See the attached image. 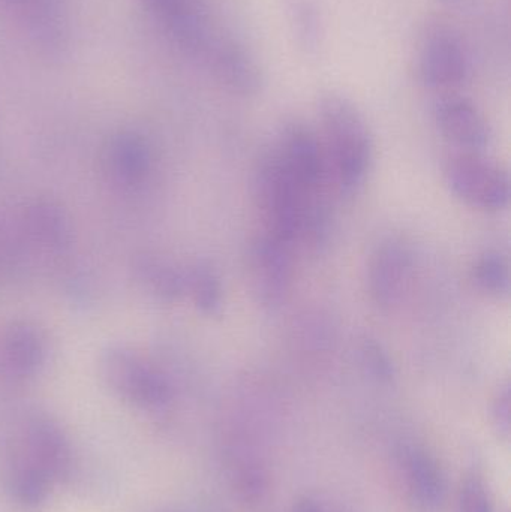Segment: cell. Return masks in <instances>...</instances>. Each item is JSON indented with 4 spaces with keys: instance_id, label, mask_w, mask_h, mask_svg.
<instances>
[{
    "instance_id": "6da1fadb",
    "label": "cell",
    "mask_w": 511,
    "mask_h": 512,
    "mask_svg": "<svg viewBox=\"0 0 511 512\" xmlns=\"http://www.w3.org/2000/svg\"><path fill=\"white\" fill-rule=\"evenodd\" d=\"M317 108L327 171L342 194H357L368 182L374 167L371 128L359 107L344 93L335 90L323 93Z\"/></svg>"
},
{
    "instance_id": "7a4b0ae2",
    "label": "cell",
    "mask_w": 511,
    "mask_h": 512,
    "mask_svg": "<svg viewBox=\"0 0 511 512\" xmlns=\"http://www.w3.org/2000/svg\"><path fill=\"white\" fill-rule=\"evenodd\" d=\"M254 198L264 221V233L290 246L299 242L309 209L318 201L297 185L272 146L255 165Z\"/></svg>"
},
{
    "instance_id": "3957f363",
    "label": "cell",
    "mask_w": 511,
    "mask_h": 512,
    "mask_svg": "<svg viewBox=\"0 0 511 512\" xmlns=\"http://www.w3.org/2000/svg\"><path fill=\"white\" fill-rule=\"evenodd\" d=\"M417 77L426 89L450 92L470 78V53L458 30L441 20L426 21L417 41Z\"/></svg>"
},
{
    "instance_id": "277c9868",
    "label": "cell",
    "mask_w": 511,
    "mask_h": 512,
    "mask_svg": "<svg viewBox=\"0 0 511 512\" xmlns=\"http://www.w3.org/2000/svg\"><path fill=\"white\" fill-rule=\"evenodd\" d=\"M443 174L447 188L467 206L489 213L509 207V173L483 153L458 152L447 156Z\"/></svg>"
},
{
    "instance_id": "5b68a950",
    "label": "cell",
    "mask_w": 511,
    "mask_h": 512,
    "mask_svg": "<svg viewBox=\"0 0 511 512\" xmlns=\"http://www.w3.org/2000/svg\"><path fill=\"white\" fill-rule=\"evenodd\" d=\"M101 372L120 397L140 408L161 409L171 402L165 376L131 349H108L101 358Z\"/></svg>"
},
{
    "instance_id": "8992f818",
    "label": "cell",
    "mask_w": 511,
    "mask_h": 512,
    "mask_svg": "<svg viewBox=\"0 0 511 512\" xmlns=\"http://www.w3.org/2000/svg\"><path fill=\"white\" fill-rule=\"evenodd\" d=\"M293 246L263 233L249 245V288L261 309L275 312L287 301L293 283Z\"/></svg>"
},
{
    "instance_id": "52a82bcc",
    "label": "cell",
    "mask_w": 511,
    "mask_h": 512,
    "mask_svg": "<svg viewBox=\"0 0 511 512\" xmlns=\"http://www.w3.org/2000/svg\"><path fill=\"white\" fill-rule=\"evenodd\" d=\"M8 441L53 483L71 477L74 468L71 444L59 424L47 415H30Z\"/></svg>"
},
{
    "instance_id": "ba28073f",
    "label": "cell",
    "mask_w": 511,
    "mask_h": 512,
    "mask_svg": "<svg viewBox=\"0 0 511 512\" xmlns=\"http://www.w3.org/2000/svg\"><path fill=\"white\" fill-rule=\"evenodd\" d=\"M272 149L297 185L306 194L318 197L329 171L317 134L300 120H288L279 129Z\"/></svg>"
},
{
    "instance_id": "9c48e42d",
    "label": "cell",
    "mask_w": 511,
    "mask_h": 512,
    "mask_svg": "<svg viewBox=\"0 0 511 512\" xmlns=\"http://www.w3.org/2000/svg\"><path fill=\"white\" fill-rule=\"evenodd\" d=\"M165 32L192 56L209 59L222 33H216L200 0H143Z\"/></svg>"
},
{
    "instance_id": "30bf717a",
    "label": "cell",
    "mask_w": 511,
    "mask_h": 512,
    "mask_svg": "<svg viewBox=\"0 0 511 512\" xmlns=\"http://www.w3.org/2000/svg\"><path fill=\"white\" fill-rule=\"evenodd\" d=\"M413 270V252L398 237L384 239L368 261L366 288L375 306L389 310L401 300Z\"/></svg>"
},
{
    "instance_id": "8fae6325",
    "label": "cell",
    "mask_w": 511,
    "mask_h": 512,
    "mask_svg": "<svg viewBox=\"0 0 511 512\" xmlns=\"http://www.w3.org/2000/svg\"><path fill=\"white\" fill-rule=\"evenodd\" d=\"M438 131L459 152L483 153L491 147V125L483 111L465 96L447 93L434 107Z\"/></svg>"
},
{
    "instance_id": "7c38bea8",
    "label": "cell",
    "mask_w": 511,
    "mask_h": 512,
    "mask_svg": "<svg viewBox=\"0 0 511 512\" xmlns=\"http://www.w3.org/2000/svg\"><path fill=\"white\" fill-rule=\"evenodd\" d=\"M399 475L407 495L419 510L435 512L446 499V478L437 459L417 444H404L396 453Z\"/></svg>"
},
{
    "instance_id": "4fadbf2b",
    "label": "cell",
    "mask_w": 511,
    "mask_h": 512,
    "mask_svg": "<svg viewBox=\"0 0 511 512\" xmlns=\"http://www.w3.org/2000/svg\"><path fill=\"white\" fill-rule=\"evenodd\" d=\"M216 78L231 92L252 96L261 89L263 77L251 51L231 35H222L207 59Z\"/></svg>"
},
{
    "instance_id": "5bb4252c",
    "label": "cell",
    "mask_w": 511,
    "mask_h": 512,
    "mask_svg": "<svg viewBox=\"0 0 511 512\" xmlns=\"http://www.w3.org/2000/svg\"><path fill=\"white\" fill-rule=\"evenodd\" d=\"M45 361V339L35 325H12L0 345V370L12 381H26Z\"/></svg>"
},
{
    "instance_id": "9a60e30c",
    "label": "cell",
    "mask_w": 511,
    "mask_h": 512,
    "mask_svg": "<svg viewBox=\"0 0 511 512\" xmlns=\"http://www.w3.org/2000/svg\"><path fill=\"white\" fill-rule=\"evenodd\" d=\"M234 489L240 501L254 512L269 510L273 499L272 477L266 463L251 450H240L233 460Z\"/></svg>"
},
{
    "instance_id": "2e32d148",
    "label": "cell",
    "mask_w": 511,
    "mask_h": 512,
    "mask_svg": "<svg viewBox=\"0 0 511 512\" xmlns=\"http://www.w3.org/2000/svg\"><path fill=\"white\" fill-rule=\"evenodd\" d=\"M108 171L117 182L137 185L146 179L150 171L149 146L143 138L123 134L111 141L107 150Z\"/></svg>"
},
{
    "instance_id": "e0dca14e",
    "label": "cell",
    "mask_w": 511,
    "mask_h": 512,
    "mask_svg": "<svg viewBox=\"0 0 511 512\" xmlns=\"http://www.w3.org/2000/svg\"><path fill=\"white\" fill-rule=\"evenodd\" d=\"M285 15L297 47L309 56L321 50L326 36L317 0H284Z\"/></svg>"
},
{
    "instance_id": "ac0fdd59",
    "label": "cell",
    "mask_w": 511,
    "mask_h": 512,
    "mask_svg": "<svg viewBox=\"0 0 511 512\" xmlns=\"http://www.w3.org/2000/svg\"><path fill=\"white\" fill-rule=\"evenodd\" d=\"M185 274V294L192 298L195 307L206 316L221 315L224 289L218 271L207 262H197Z\"/></svg>"
},
{
    "instance_id": "d6986e66",
    "label": "cell",
    "mask_w": 511,
    "mask_h": 512,
    "mask_svg": "<svg viewBox=\"0 0 511 512\" xmlns=\"http://www.w3.org/2000/svg\"><path fill=\"white\" fill-rule=\"evenodd\" d=\"M471 280L488 297L506 300L511 292L509 259L498 251L483 252L471 265Z\"/></svg>"
},
{
    "instance_id": "ffe728a7",
    "label": "cell",
    "mask_w": 511,
    "mask_h": 512,
    "mask_svg": "<svg viewBox=\"0 0 511 512\" xmlns=\"http://www.w3.org/2000/svg\"><path fill=\"white\" fill-rule=\"evenodd\" d=\"M137 268L144 285L164 300H177L185 294V271L177 270L173 265L155 258L141 259Z\"/></svg>"
},
{
    "instance_id": "44dd1931",
    "label": "cell",
    "mask_w": 511,
    "mask_h": 512,
    "mask_svg": "<svg viewBox=\"0 0 511 512\" xmlns=\"http://www.w3.org/2000/svg\"><path fill=\"white\" fill-rule=\"evenodd\" d=\"M33 233L44 245L62 248L69 242V225L59 207L53 204H38L30 215Z\"/></svg>"
},
{
    "instance_id": "7402d4cb",
    "label": "cell",
    "mask_w": 511,
    "mask_h": 512,
    "mask_svg": "<svg viewBox=\"0 0 511 512\" xmlns=\"http://www.w3.org/2000/svg\"><path fill=\"white\" fill-rule=\"evenodd\" d=\"M360 364L372 379L381 384H390L395 379L396 369L383 343L365 336L359 343Z\"/></svg>"
},
{
    "instance_id": "603a6c76",
    "label": "cell",
    "mask_w": 511,
    "mask_h": 512,
    "mask_svg": "<svg viewBox=\"0 0 511 512\" xmlns=\"http://www.w3.org/2000/svg\"><path fill=\"white\" fill-rule=\"evenodd\" d=\"M459 512H495L491 493L479 472L465 478L459 493Z\"/></svg>"
},
{
    "instance_id": "cb8c5ba5",
    "label": "cell",
    "mask_w": 511,
    "mask_h": 512,
    "mask_svg": "<svg viewBox=\"0 0 511 512\" xmlns=\"http://www.w3.org/2000/svg\"><path fill=\"white\" fill-rule=\"evenodd\" d=\"M492 426L500 438L509 439L511 433V385L503 382L495 393L491 408Z\"/></svg>"
},
{
    "instance_id": "d4e9b609",
    "label": "cell",
    "mask_w": 511,
    "mask_h": 512,
    "mask_svg": "<svg viewBox=\"0 0 511 512\" xmlns=\"http://www.w3.org/2000/svg\"><path fill=\"white\" fill-rule=\"evenodd\" d=\"M290 512H327L324 510L323 505L314 498H302L299 501L294 502Z\"/></svg>"
},
{
    "instance_id": "484cf974",
    "label": "cell",
    "mask_w": 511,
    "mask_h": 512,
    "mask_svg": "<svg viewBox=\"0 0 511 512\" xmlns=\"http://www.w3.org/2000/svg\"><path fill=\"white\" fill-rule=\"evenodd\" d=\"M11 3H15V5H32L35 6L38 3V0H9Z\"/></svg>"
}]
</instances>
